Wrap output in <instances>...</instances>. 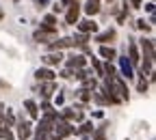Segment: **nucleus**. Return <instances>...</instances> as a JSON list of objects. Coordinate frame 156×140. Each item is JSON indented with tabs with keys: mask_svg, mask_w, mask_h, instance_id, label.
<instances>
[{
	"mask_svg": "<svg viewBox=\"0 0 156 140\" xmlns=\"http://www.w3.org/2000/svg\"><path fill=\"white\" fill-rule=\"evenodd\" d=\"M132 5H134V9H139L141 7V0H132Z\"/></svg>",
	"mask_w": 156,
	"mask_h": 140,
	"instance_id": "obj_23",
	"label": "nucleus"
},
{
	"mask_svg": "<svg viewBox=\"0 0 156 140\" xmlns=\"http://www.w3.org/2000/svg\"><path fill=\"white\" fill-rule=\"evenodd\" d=\"M85 11H87L89 15H95L98 11H100V0H89L87 7H85Z\"/></svg>",
	"mask_w": 156,
	"mask_h": 140,
	"instance_id": "obj_10",
	"label": "nucleus"
},
{
	"mask_svg": "<svg viewBox=\"0 0 156 140\" xmlns=\"http://www.w3.org/2000/svg\"><path fill=\"white\" fill-rule=\"evenodd\" d=\"M93 67H95V71H98V73L102 75V71H104V69H102V65H100V63H98V61H93Z\"/></svg>",
	"mask_w": 156,
	"mask_h": 140,
	"instance_id": "obj_21",
	"label": "nucleus"
},
{
	"mask_svg": "<svg viewBox=\"0 0 156 140\" xmlns=\"http://www.w3.org/2000/svg\"><path fill=\"white\" fill-rule=\"evenodd\" d=\"M0 19H2V9H0Z\"/></svg>",
	"mask_w": 156,
	"mask_h": 140,
	"instance_id": "obj_25",
	"label": "nucleus"
},
{
	"mask_svg": "<svg viewBox=\"0 0 156 140\" xmlns=\"http://www.w3.org/2000/svg\"><path fill=\"white\" fill-rule=\"evenodd\" d=\"M72 43H74V41H72V39H58V41H56V43H52V45H50V50H58V52H61L63 48H69Z\"/></svg>",
	"mask_w": 156,
	"mask_h": 140,
	"instance_id": "obj_9",
	"label": "nucleus"
},
{
	"mask_svg": "<svg viewBox=\"0 0 156 140\" xmlns=\"http://www.w3.org/2000/svg\"><path fill=\"white\" fill-rule=\"evenodd\" d=\"M67 7H69L67 9V15H65L67 24H76L78 22V15H80V5H78V0H74V2H69Z\"/></svg>",
	"mask_w": 156,
	"mask_h": 140,
	"instance_id": "obj_1",
	"label": "nucleus"
},
{
	"mask_svg": "<svg viewBox=\"0 0 156 140\" xmlns=\"http://www.w3.org/2000/svg\"><path fill=\"white\" fill-rule=\"evenodd\" d=\"M52 88H54V82H48V84H44V88H41V93L48 97L50 93H52Z\"/></svg>",
	"mask_w": 156,
	"mask_h": 140,
	"instance_id": "obj_16",
	"label": "nucleus"
},
{
	"mask_svg": "<svg viewBox=\"0 0 156 140\" xmlns=\"http://www.w3.org/2000/svg\"><path fill=\"white\" fill-rule=\"evenodd\" d=\"M69 134H72L69 123H65V121H58V123H56V134H54V136L63 138V136H69Z\"/></svg>",
	"mask_w": 156,
	"mask_h": 140,
	"instance_id": "obj_2",
	"label": "nucleus"
},
{
	"mask_svg": "<svg viewBox=\"0 0 156 140\" xmlns=\"http://www.w3.org/2000/svg\"><path fill=\"white\" fill-rule=\"evenodd\" d=\"M136 26H139L141 30H150V28H152L150 24H145V19H139V22H136Z\"/></svg>",
	"mask_w": 156,
	"mask_h": 140,
	"instance_id": "obj_19",
	"label": "nucleus"
},
{
	"mask_svg": "<svg viewBox=\"0 0 156 140\" xmlns=\"http://www.w3.org/2000/svg\"><path fill=\"white\" fill-rule=\"evenodd\" d=\"M35 140H48V138H46V134H44V132H37V136H35Z\"/></svg>",
	"mask_w": 156,
	"mask_h": 140,
	"instance_id": "obj_22",
	"label": "nucleus"
},
{
	"mask_svg": "<svg viewBox=\"0 0 156 140\" xmlns=\"http://www.w3.org/2000/svg\"><path fill=\"white\" fill-rule=\"evenodd\" d=\"M122 69H124V73H126V78L130 80V78H132V69H130V63L126 61V58H122Z\"/></svg>",
	"mask_w": 156,
	"mask_h": 140,
	"instance_id": "obj_14",
	"label": "nucleus"
},
{
	"mask_svg": "<svg viewBox=\"0 0 156 140\" xmlns=\"http://www.w3.org/2000/svg\"><path fill=\"white\" fill-rule=\"evenodd\" d=\"M100 54L106 58V61H113V58L117 56V54H115V50H113V48H108V45H102V48H100Z\"/></svg>",
	"mask_w": 156,
	"mask_h": 140,
	"instance_id": "obj_13",
	"label": "nucleus"
},
{
	"mask_svg": "<svg viewBox=\"0 0 156 140\" xmlns=\"http://www.w3.org/2000/svg\"><path fill=\"white\" fill-rule=\"evenodd\" d=\"M130 61H132V65H136V63H139V54H136V48H134V43L130 45Z\"/></svg>",
	"mask_w": 156,
	"mask_h": 140,
	"instance_id": "obj_15",
	"label": "nucleus"
},
{
	"mask_svg": "<svg viewBox=\"0 0 156 140\" xmlns=\"http://www.w3.org/2000/svg\"><path fill=\"white\" fill-rule=\"evenodd\" d=\"M17 136H20V140H26V138L30 136V125H28V123L17 125Z\"/></svg>",
	"mask_w": 156,
	"mask_h": 140,
	"instance_id": "obj_7",
	"label": "nucleus"
},
{
	"mask_svg": "<svg viewBox=\"0 0 156 140\" xmlns=\"http://www.w3.org/2000/svg\"><path fill=\"white\" fill-rule=\"evenodd\" d=\"M113 39H115V30H106V32H102V35H98L95 41H100V43H111Z\"/></svg>",
	"mask_w": 156,
	"mask_h": 140,
	"instance_id": "obj_5",
	"label": "nucleus"
},
{
	"mask_svg": "<svg viewBox=\"0 0 156 140\" xmlns=\"http://www.w3.org/2000/svg\"><path fill=\"white\" fill-rule=\"evenodd\" d=\"M69 2H74V0H63V5H69Z\"/></svg>",
	"mask_w": 156,
	"mask_h": 140,
	"instance_id": "obj_24",
	"label": "nucleus"
},
{
	"mask_svg": "<svg viewBox=\"0 0 156 140\" xmlns=\"http://www.w3.org/2000/svg\"><path fill=\"white\" fill-rule=\"evenodd\" d=\"M35 78H37V80H44V82H52V80H54V73H52L50 69H39V71L35 73Z\"/></svg>",
	"mask_w": 156,
	"mask_h": 140,
	"instance_id": "obj_4",
	"label": "nucleus"
},
{
	"mask_svg": "<svg viewBox=\"0 0 156 140\" xmlns=\"http://www.w3.org/2000/svg\"><path fill=\"white\" fill-rule=\"evenodd\" d=\"M78 30H83V32H95L98 30V24L93 22V19H85V22H80V24H78Z\"/></svg>",
	"mask_w": 156,
	"mask_h": 140,
	"instance_id": "obj_3",
	"label": "nucleus"
},
{
	"mask_svg": "<svg viewBox=\"0 0 156 140\" xmlns=\"http://www.w3.org/2000/svg\"><path fill=\"white\" fill-rule=\"evenodd\" d=\"M0 123H2V118H0Z\"/></svg>",
	"mask_w": 156,
	"mask_h": 140,
	"instance_id": "obj_26",
	"label": "nucleus"
},
{
	"mask_svg": "<svg viewBox=\"0 0 156 140\" xmlns=\"http://www.w3.org/2000/svg\"><path fill=\"white\" fill-rule=\"evenodd\" d=\"M145 88H147V82H145V80H143V78H141V80H139V91H141V93H143V91H145Z\"/></svg>",
	"mask_w": 156,
	"mask_h": 140,
	"instance_id": "obj_20",
	"label": "nucleus"
},
{
	"mask_svg": "<svg viewBox=\"0 0 156 140\" xmlns=\"http://www.w3.org/2000/svg\"><path fill=\"white\" fill-rule=\"evenodd\" d=\"M0 138H5V140H11V138H13V134H11L9 129H0Z\"/></svg>",
	"mask_w": 156,
	"mask_h": 140,
	"instance_id": "obj_18",
	"label": "nucleus"
},
{
	"mask_svg": "<svg viewBox=\"0 0 156 140\" xmlns=\"http://www.w3.org/2000/svg\"><path fill=\"white\" fill-rule=\"evenodd\" d=\"M50 37H54V30H44V28H41V30L35 32V39H37L39 43H41V41L46 43V39H50Z\"/></svg>",
	"mask_w": 156,
	"mask_h": 140,
	"instance_id": "obj_6",
	"label": "nucleus"
},
{
	"mask_svg": "<svg viewBox=\"0 0 156 140\" xmlns=\"http://www.w3.org/2000/svg\"><path fill=\"white\" fill-rule=\"evenodd\" d=\"M67 65H69L72 69H80V67L85 65V58H83V56H72L69 61H67Z\"/></svg>",
	"mask_w": 156,
	"mask_h": 140,
	"instance_id": "obj_11",
	"label": "nucleus"
},
{
	"mask_svg": "<svg viewBox=\"0 0 156 140\" xmlns=\"http://www.w3.org/2000/svg\"><path fill=\"white\" fill-rule=\"evenodd\" d=\"M61 58H63L61 52H58V54H46L44 56V63L46 65H58V63H61Z\"/></svg>",
	"mask_w": 156,
	"mask_h": 140,
	"instance_id": "obj_8",
	"label": "nucleus"
},
{
	"mask_svg": "<svg viewBox=\"0 0 156 140\" xmlns=\"http://www.w3.org/2000/svg\"><path fill=\"white\" fill-rule=\"evenodd\" d=\"M24 106H26V110H28V114H30L33 118H37V116H39V110H37V104H35V102L26 99V102H24Z\"/></svg>",
	"mask_w": 156,
	"mask_h": 140,
	"instance_id": "obj_12",
	"label": "nucleus"
},
{
	"mask_svg": "<svg viewBox=\"0 0 156 140\" xmlns=\"http://www.w3.org/2000/svg\"><path fill=\"white\" fill-rule=\"evenodd\" d=\"M78 97H80L83 102H87V99H89L91 95H89V91H87V88H83V91H78Z\"/></svg>",
	"mask_w": 156,
	"mask_h": 140,
	"instance_id": "obj_17",
	"label": "nucleus"
}]
</instances>
